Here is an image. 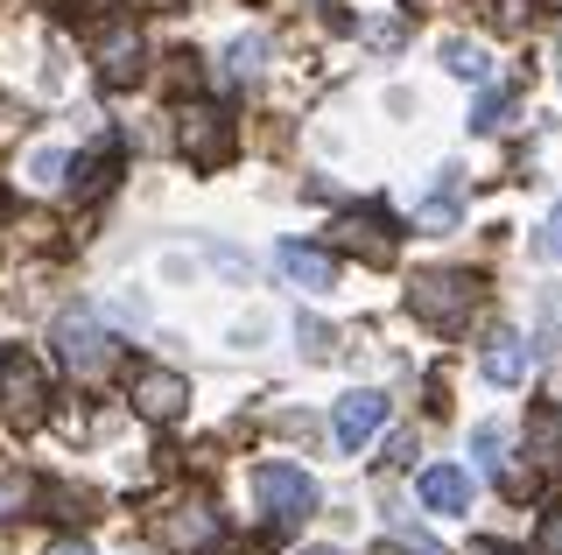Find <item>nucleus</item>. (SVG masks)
I'll return each mask as SVG.
<instances>
[{"label": "nucleus", "instance_id": "obj_13", "mask_svg": "<svg viewBox=\"0 0 562 555\" xmlns=\"http://www.w3.org/2000/svg\"><path fill=\"white\" fill-rule=\"evenodd\" d=\"M527 457H535V464H549V472L562 464V408H555V401L527 415Z\"/></svg>", "mask_w": 562, "mask_h": 555}, {"label": "nucleus", "instance_id": "obj_28", "mask_svg": "<svg viewBox=\"0 0 562 555\" xmlns=\"http://www.w3.org/2000/svg\"><path fill=\"white\" fill-rule=\"evenodd\" d=\"M555 71H562V43H555Z\"/></svg>", "mask_w": 562, "mask_h": 555}, {"label": "nucleus", "instance_id": "obj_9", "mask_svg": "<svg viewBox=\"0 0 562 555\" xmlns=\"http://www.w3.org/2000/svg\"><path fill=\"white\" fill-rule=\"evenodd\" d=\"M190 401V380L169 373V366H134V415H148V422H176Z\"/></svg>", "mask_w": 562, "mask_h": 555}, {"label": "nucleus", "instance_id": "obj_26", "mask_svg": "<svg viewBox=\"0 0 562 555\" xmlns=\"http://www.w3.org/2000/svg\"><path fill=\"white\" fill-rule=\"evenodd\" d=\"M471 555H514V548H492V542H485V548H471Z\"/></svg>", "mask_w": 562, "mask_h": 555}, {"label": "nucleus", "instance_id": "obj_6", "mask_svg": "<svg viewBox=\"0 0 562 555\" xmlns=\"http://www.w3.org/2000/svg\"><path fill=\"white\" fill-rule=\"evenodd\" d=\"M254 492H260V507H268L274 520L316 513V478L295 472V464H260V472H254Z\"/></svg>", "mask_w": 562, "mask_h": 555}, {"label": "nucleus", "instance_id": "obj_20", "mask_svg": "<svg viewBox=\"0 0 562 555\" xmlns=\"http://www.w3.org/2000/svg\"><path fill=\"white\" fill-rule=\"evenodd\" d=\"M535 555H562V507L541 520V534H535Z\"/></svg>", "mask_w": 562, "mask_h": 555}, {"label": "nucleus", "instance_id": "obj_29", "mask_svg": "<svg viewBox=\"0 0 562 555\" xmlns=\"http://www.w3.org/2000/svg\"><path fill=\"white\" fill-rule=\"evenodd\" d=\"M541 8H562V0H541Z\"/></svg>", "mask_w": 562, "mask_h": 555}, {"label": "nucleus", "instance_id": "obj_27", "mask_svg": "<svg viewBox=\"0 0 562 555\" xmlns=\"http://www.w3.org/2000/svg\"><path fill=\"white\" fill-rule=\"evenodd\" d=\"M303 555H338V548H303Z\"/></svg>", "mask_w": 562, "mask_h": 555}, {"label": "nucleus", "instance_id": "obj_1", "mask_svg": "<svg viewBox=\"0 0 562 555\" xmlns=\"http://www.w3.org/2000/svg\"><path fill=\"white\" fill-rule=\"evenodd\" d=\"M408 309L429 324V331H457V324L479 309V282H471L464 268H429V274L408 282Z\"/></svg>", "mask_w": 562, "mask_h": 555}, {"label": "nucleus", "instance_id": "obj_12", "mask_svg": "<svg viewBox=\"0 0 562 555\" xmlns=\"http://www.w3.org/2000/svg\"><path fill=\"white\" fill-rule=\"evenodd\" d=\"M479 366H485L492 387H520V380H527V344L514 331H492L485 352H479Z\"/></svg>", "mask_w": 562, "mask_h": 555}, {"label": "nucleus", "instance_id": "obj_23", "mask_svg": "<svg viewBox=\"0 0 562 555\" xmlns=\"http://www.w3.org/2000/svg\"><path fill=\"white\" fill-rule=\"evenodd\" d=\"M415 218H422V225H450L457 212H450V197H429V204H422V212H415Z\"/></svg>", "mask_w": 562, "mask_h": 555}, {"label": "nucleus", "instance_id": "obj_8", "mask_svg": "<svg viewBox=\"0 0 562 555\" xmlns=\"http://www.w3.org/2000/svg\"><path fill=\"white\" fill-rule=\"evenodd\" d=\"M92 64H99V84H134L140 78V29L134 22H105L99 43H92Z\"/></svg>", "mask_w": 562, "mask_h": 555}, {"label": "nucleus", "instance_id": "obj_4", "mask_svg": "<svg viewBox=\"0 0 562 555\" xmlns=\"http://www.w3.org/2000/svg\"><path fill=\"white\" fill-rule=\"evenodd\" d=\"M176 141H183V155L198 169H225V162H233V148H239V134H233V113H225V106H183Z\"/></svg>", "mask_w": 562, "mask_h": 555}, {"label": "nucleus", "instance_id": "obj_16", "mask_svg": "<svg viewBox=\"0 0 562 555\" xmlns=\"http://www.w3.org/2000/svg\"><path fill=\"white\" fill-rule=\"evenodd\" d=\"M443 64H450L457 78H471V84H485V78H492V57H485L479 43H457V36L443 43Z\"/></svg>", "mask_w": 562, "mask_h": 555}, {"label": "nucleus", "instance_id": "obj_5", "mask_svg": "<svg viewBox=\"0 0 562 555\" xmlns=\"http://www.w3.org/2000/svg\"><path fill=\"white\" fill-rule=\"evenodd\" d=\"M218 528H225V520L211 513V499H176V507L155 513V534H162V548H176V555L218 548Z\"/></svg>", "mask_w": 562, "mask_h": 555}, {"label": "nucleus", "instance_id": "obj_3", "mask_svg": "<svg viewBox=\"0 0 562 555\" xmlns=\"http://www.w3.org/2000/svg\"><path fill=\"white\" fill-rule=\"evenodd\" d=\"M43 408H49L43 366H35L29 352H0V415L22 422V429H35V422H43Z\"/></svg>", "mask_w": 562, "mask_h": 555}, {"label": "nucleus", "instance_id": "obj_11", "mask_svg": "<svg viewBox=\"0 0 562 555\" xmlns=\"http://www.w3.org/2000/svg\"><path fill=\"white\" fill-rule=\"evenodd\" d=\"M415 492H422V507H436V513H464L471 507V472H457V464H429Z\"/></svg>", "mask_w": 562, "mask_h": 555}, {"label": "nucleus", "instance_id": "obj_10", "mask_svg": "<svg viewBox=\"0 0 562 555\" xmlns=\"http://www.w3.org/2000/svg\"><path fill=\"white\" fill-rule=\"evenodd\" d=\"M274 268L289 274L295 288H330V282H338V260H330L324 247H303V239H281V247H274Z\"/></svg>", "mask_w": 562, "mask_h": 555}, {"label": "nucleus", "instance_id": "obj_24", "mask_svg": "<svg viewBox=\"0 0 562 555\" xmlns=\"http://www.w3.org/2000/svg\"><path fill=\"white\" fill-rule=\"evenodd\" d=\"M49 555H99V548L85 542V534H57V542H49Z\"/></svg>", "mask_w": 562, "mask_h": 555}, {"label": "nucleus", "instance_id": "obj_7", "mask_svg": "<svg viewBox=\"0 0 562 555\" xmlns=\"http://www.w3.org/2000/svg\"><path fill=\"white\" fill-rule=\"evenodd\" d=\"M380 422H386V394L380 387H351V394H338V408H330V437L345 450H366L380 437Z\"/></svg>", "mask_w": 562, "mask_h": 555}, {"label": "nucleus", "instance_id": "obj_21", "mask_svg": "<svg viewBox=\"0 0 562 555\" xmlns=\"http://www.w3.org/2000/svg\"><path fill=\"white\" fill-rule=\"evenodd\" d=\"M499 113H506V92H485L479 113H471V127H499Z\"/></svg>", "mask_w": 562, "mask_h": 555}, {"label": "nucleus", "instance_id": "obj_15", "mask_svg": "<svg viewBox=\"0 0 562 555\" xmlns=\"http://www.w3.org/2000/svg\"><path fill=\"white\" fill-rule=\"evenodd\" d=\"M225 71H233L239 84L260 78V71H268V36H239L233 49H225Z\"/></svg>", "mask_w": 562, "mask_h": 555}, {"label": "nucleus", "instance_id": "obj_2", "mask_svg": "<svg viewBox=\"0 0 562 555\" xmlns=\"http://www.w3.org/2000/svg\"><path fill=\"white\" fill-rule=\"evenodd\" d=\"M57 352H64V366H70V380H78V387H99V380L120 366V344L105 338L92 317H64V324H57Z\"/></svg>", "mask_w": 562, "mask_h": 555}, {"label": "nucleus", "instance_id": "obj_18", "mask_svg": "<svg viewBox=\"0 0 562 555\" xmlns=\"http://www.w3.org/2000/svg\"><path fill=\"white\" fill-rule=\"evenodd\" d=\"M471 450H479V464H499L506 429H499V422H479V429H471Z\"/></svg>", "mask_w": 562, "mask_h": 555}, {"label": "nucleus", "instance_id": "obj_19", "mask_svg": "<svg viewBox=\"0 0 562 555\" xmlns=\"http://www.w3.org/2000/svg\"><path fill=\"white\" fill-rule=\"evenodd\" d=\"M64 169H70V155H57V148H35L29 177H35V183H64Z\"/></svg>", "mask_w": 562, "mask_h": 555}, {"label": "nucleus", "instance_id": "obj_22", "mask_svg": "<svg viewBox=\"0 0 562 555\" xmlns=\"http://www.w3.org/2000/svg\"><path fill=\"white\" fill-rule=\"evenodd\" d=\"M541 253H549V260H562V204L549 212V225H541Z\"/></svg>", "mask_w": 562, "mask_h": 555}, {"label": "nucleus", "instance_id": "obj_17", "mask_svg": "<svg viewBox=\"0 0 562 555\" xmlns=\"http://www.w3.org/2000/svg\"><path fill=\"white\" fill-rule=\"evenodd\" d=\"M105 183H113V155H99V162H78V177H70V190H78V197H99Z\"/></svg>", "mask_w": 562, "mask_h": 555}, {"label": "nucleus", "instance_id": "obj_14", "mask_svg": "<svg viewBox=\"0 0 562 555\" xmlns=\"http://www.w3.org/2000/svg\"><path fill=\"white\" fill-rule=\"evenodd\" d=\"M29 499H35V478L22 472V464L0 457V520H22V513H29Z\"/></svg>", "mask_w": 562, "mask_h": 555}, {"label": "nucleus", "instance_id": "obj_25", "mask_svg": "<svg viewBox=\"0 0 562 555\" xmlns=\"http://www.w3.org/2000/svg\"><path fill=\"white\" fill-rule=\"evenodd\" d=\"M485 14H492V22H514V8H506V0H485Z\"/></svg>", "mask_w": 562, "mask_h": 555}]
</instances>
